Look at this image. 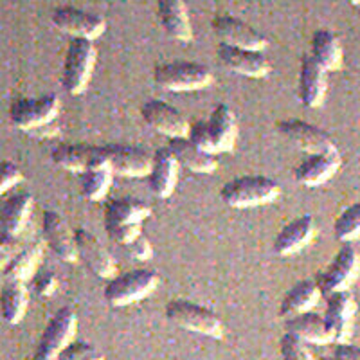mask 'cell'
Masks as SVG:
<instances>
[{"label":"cell","mask_w":360,"mask_h":360,"mask_svg":"<svg viewBox=\"0 0 360 360\" xmlns=\"http://www.w3.org/2000/svg\"><path fill=\"white\" fill-rule=\"evenodd\" d=\"M58 131H60V128L56 127V123H49V124H45V127L41 128H37V130L33 131H29L31 135H34V137H40V139H45V137H53V135H56Z\"/></svg>","instance_id":"7bdbcfd3"},{"label":"cell","mask_w":360,"mask_h":360,"mask_svg":"<svg viewBox=\"0 0 360 360\" xmlns=\"http://www.w3.org/2000/svg\"><path fill=\"white\" fill-rule=\"evenodd\" d=\"M18 249H20V243H18L17 236L0 231V269H4L6 263L13 258V254Z\"/></svg>","instance_id":"60d3db41"},{"label":"cell","mask_w":360,"mask_h":360,"mask_svg":"<svg viewBox=\"0 0 360 360\" xmlns=\"http://www.w3.org/2000/svg\"><path fill=\"white\" fill-rule=\"evenodd\" d=\"M33 209L31 193H17L9 197L0 211V231L11 236H18L25 227L29 214Z\"/></svg>","instance_id":"1f68e13d"},{"label":"cell","mask_w":360,"mask_h":360,"mask_svg":"<svg viewBox=\"0 0 360 360\" xmlns=\"http://www.w3.org/2000/svg\"><path fill=\"white\" fill-rule=\"evenodd\" d=\"M279 352H281L283 360H315V356L308 349V344L288 332L283 333L279 340Z\"/></svg>","instance_id":"e575fe53"},{"label":"cell","mask_w":360,"mask_h":360,"mask_svg":"<svg viewBox=\"0 0 360 360\" xmlns=\"http://www.w3.org/2000/svg\"><path fill=\"white\" fill-rule=\"evenodd\" d=\"M333 359L335 360H360V348L353 346L349 342L337 344L335 352H333Z\"/></svg>","instance_id":"b9f144b4"},{"label":"cell","mask_w":360,"mask_h":360,"mask_svg":"<svg viewBox=\"0 0 360 360\" xmlns=\"http://www.w3.org/2000/svg\"><path fill=\"white\" fill-rule=\"evenodd\" d=\"M24 179L20 168L11 160H0V195H4Z\"/></svg>","instance_id":"f35d334b"},{"label":"cell","mask_w":360,"mask_h":360,"mask_svg":"<svg viewBox=\"0 0 360 360\" xmlns=\"http://www.w3.org/2000/svg\"><path fill=\"white\" fill-rule=\"evenodd\" d=\"M58 114H60V98L56 94L15 99L8 112L9 123L24 131H33L53 123Z\"/></svg>","instance_id":"52a82bcc"},{"label":"cell","mask_w":360,"mask_h":360,"mask_svg":"<svg viewBox=\"0 0 360 360\" xmlns=\"http://www.w3.org/2000/svg\"><path fill=\"white\" fill-rule=\"evenodd\" d=\"M31 283H33V290L40 297H51L58 290V276L53 270H38L31 278Z\"/></svg>","instance_id":"8d00e7d4"},{"label":"cell","mask_w":360,"mask_h":360,"mask_svg":"<svg viewBox=\"0 0 360 360\" xmlns=\"http://www.w3.org/2000/svg\"><path fill=\"white\" fill-rule=\"evenodd\" d=\"M340 164H342V159H340L339 152L311 153L295 166L294 179L301 186L317 188L337 175Z\"/></svg>","instance_id":"44dd1931"},{"label":"cell","mask_w":360,"mask_h":360,"mask_svg":"<svg viewBox=\"0 0 360 360\" xmlns=\"http://www.w3.org/2000/svg\"><path fill=\"white\" fill-rule=\"evenodd\" d=\"M58 360H105L99 349L85 340H70L60 352Z\"/></svg>","instance_id":"d590c367"},{"label":"cell","mask_w":360,"mask_h":360,"mask_svg":"<svg viewBox=\"0 0 360 360\" xmlns=\"http://www.w3.org/2000/svg\"><path fill=\"white\" fill-rule=\"evenodd\" d=\"M166 317L188 332L200 333L214 340H221L225 337V326L220 317L213 310L193 301H186V299L169 301L166 304Z\"/></svg>","instance_id":"5b68a950"},{"label":"cell","mask_w":360,"mask_h":360,"mask_svg":"<svg viewBox=\"0 0 360 360\" xmlns=\"http://www.w3.org/2000/svg\"><path fill=\"white\" fill-rule=\"evenodd\" d=\"M114 172L107 164L92 166L79 173V188H82L83 197L90 202H99L107 197L112 188Z\"/></svg>","instance_id":"d6a6232c"},{"label":"cell","mask_w":360,"mask_h":360,"mask_svg":"<svg viewBox=\"0 0 360 360\" xmlns=\"http://www.w3.org/2000/svg\"><path fill=\"white\" fill-rule=\"evenodd\" d=\"M152 209L139 198H114L105 205V227L124 224H143L150 218Z\"/></svg>","instance_id":"f1b7e54d"},{"label":"cell","mask_w":360,"mask_h":360,"mask_svg":"<svg viewBox=\"0 0 360 360\" xmlns=\"http://www.w3.org/2000/svg\"><path fill=\"white\" fill-rule=\"evenodd\" d=\"M326 70L315 62L310 54L301 58L297 79V98L307 108H319L324 103L328 90Z\"/></svg>","instance_id":"ffe728a7"},{"label":"cell","mask_w":360,"mask_h":360,"mask_svg":"<svg viewBox=\"0 0 360 360\" xmlns=\"http://www.w3.org/2000/svg\"><path fill=\"white\" fill-rule=\"evenodd\" d=\"M176 176H179V164L173 159L168 148H157L152 159V168L146 176L148 188L152 189L155 197L168 198L172 197L176 186Z\"/></svg>","instance_id":"603a6c76"},{"label":"cell","mask_w":360,"mask_h":360,"mask_svg":"<svg viewBox=\"0 0 360 360\" xmlns=\"http://www.w3.org/2000/svg\"><path fill=\"white\" fill-rule=\"evenodd\" d=\"M279 186L265 175H243L225 182L220 198L231 207L249 209L274 202L279 197Z\"/></svg>","instance_id":"3957f363"},{"label":"cell","mask_w":360,"mask_h":360,"mask_svg":"<svg viewBox=\"0 0 360 360\" xmlns=\"http://www.w3.org/2000/svg\"><path fill=\"white\" fill-rule=\"evenodd\" d=\"M159 285V274L150 269H135L114 276L105 285L103 295L112 307H127L148 297Z\"/></svg>","instance_id":"8992f818"},{"label":"cell","mask_w":360,"mask_h":360,"mask_svg":"<svg viewBox=\"0 0 360 360\" xmlns=\"http://www.w3.org/2000/svg\"><path fill=\"white\" fill-rule=\"evenodd\" d=\"M108 238L112 242L119 243V245H127L134 238L139 236L143 233V224H124V225H112V227H105Z\"/></svg>","instance_id":"74e56055"},{"label":"cell","mask_w":360,"mask_h":360,"mask_svg":"<svg viewBox=\"0 0 360 360\" xmlns=\"http://www.w3.org/2000/svg\"><path fill=\"white\" fill-rule=\"evenodd\" d=\"M108 166L114 175L144 179L152 168L153 155L144 148L130 144H107Z\"/></svg>","instance_id":"e0dca14e"},{"label":"cell","mask_w":360,"mask_h":360,"mask_svg":"<svg viewBox=\"0 0 360 360\" xmlns=\"http://www.w3.org/2000/svg\"><path fill=\"white\" fill-rule=\"evenodd\" d=\"M51 20L56 29L70 37L96 40L107 31V20L101 15L83 11L74 6H60L53 11Z\"/></svg>","instance_id":"8fae6325"},{"label":"cell","mask_w":360,"mask_h":360,"mask_svg":"<svg viewBox=\"0 0 360 360\" xmlns=\"http://www.w3.org/2000/svg\"><path fill=\"white\" fill-rule=\"evenodd\" d=\"M321 290L317 283L311 279H303V281L295 283L294 287L283 295L281 304H279V317L288 319L297 314L311 311L321 299Z\"/></svg>","instance_id":"4316f807"},{"label":"cell","mask_w":360,"mask_h":360,"mask_svg":"<svg viewBox=\"0 0 360 360\" xmlns=\"http://www.w3.org/2000/svg\"><path fill=\"white\" fill-rule=\"evenodd\" d=\"M166 148L179 166L193 173H213L218 166L217 155L204 152L188 137H172V139H168Z\"/></svg>","instance_id":"cb8c5ba5"},{"label":"cell","mask_w":360,"mask_h":360,"mask_svg":"<svg viewBox=\"0 0 360 360\" xmlns=\"http://www.w3.org/2000/svg\"><path fill=\"white\" fill-rule=\"evenodd\" d=\"M217 54L218 60L227 69L247 76V78L259 79L265 78L266 74L270 72L269 58L262 51L242 49V47H234V45H227L220 41L217 47Z\"/></svg>","instance_id":"ac0fdd59"},{"label":"cell","mask_w":360,"mask_h":360,"mask_svg":"<svg viewBox=\"0 0 360 360\" xmlns=\"http://www.w3.org/2000/svg\"><path fill=\"white\" fill-rule=\"evenodd\" d=\"M153 82L169 92H193L207 89L213 83V72L197 62H164L153 69Z\"/></svg>","instance_id":"277c9868"},{"label":"cell","mask_w":360,"mask_h":360,"mask_svg":"<svg viewBox=\"0 0 360 360\" xmlns=\"http://www.w3.org/2000/svg\"><path fill=\"white\" fill-rule=\"evenodd\" d=\"M310 56L319 63L326 72L339 70L344 63L342 45L339 37L330 29H317L311 34Z\"/></svg>","instance_id":"83f0119b"},{"label":"cell","mask_w":360,"mask_h":360,"mask_svg":"<svg viewBox=\"0 0 360 360\" xmlns=\"http://www.w3.org/2000/svg\"><path fill=\"white\" fill-rule=\"evenodd\" d=\"M51 160L58 168L67 169V172L82 173L83 169L107 164V144L105 146H96V144H58L51 152Z\"/></svg>","instance_id":"5bb4252c"},{"label":"cell","mask_w":360,"mask_h":360,"mask_svg":"<svg viewBox=\"0 0 360 360\" xmlns=\"http://www.w3.org/2000/svg\"><path fill=\"white\" fill-rule=\"evenodd\" d=\"M276 130L299 146L308 155L311 153H328L337 152V146L330 134L323 130V128L315 127V124L307 123L303 119H281L276 123Z\"/></svg>","instance_id":"30bf717a"},{"label":"cell","mask_w":360,"mask_h":360,"mask_svg":"<svg viewBox=\"0 0 360 360\" xmlns=\"http://www.w3.org/2000/svg\"><path fill=\"white\" fill-rule=\"evenodd\" d=\"M326 311L323 319L326 323L328 332L332 337V342H348L353 332V319L356 314V303L348 290L335 292L326 295Z\"/></svg>","instance_id":"7c38bea8"},{"label":"cell","mask_w":360,"mask_h":360,"mask_svg":"<svg viewBox=\"0 0 360 360\" xmlns=\"http://www.w3.org/2000/svg\"><path fill=\"white\" fill-rule=\"evenodd\" d=\"M78 330L76 311L69 307H62L53 315L45 326L31 360H58V355L70 340H74Z\"/></svg>","instance_id":"9c48e42d"},{"label":"cell","mask_w":360,"mask_h":360,"mask_svg":"<svg viewBox=\"0 0 360 360\" xmlns=\"http://www.w3.org/2000/svg\"><path fill=\"white\" fill-rule=\"evenodd\" d=\"M186 137L211 155L231 153L238 139L236 115L229 105L220 103L207 119H198L189 123Z\"/></svg>","instance_id":"6da1fadb"},{"label":"cell","mask_w":360,"mask_h":360,"mask_svg":"<svg viewBox=\"0 0 360 360\" xmlns=\"http://www.w3.org/2000/svg\"><path fill=\"white\" fill-rule=\"evenodd\" d=\"M315 236V221L310 214L288 221L274 238V252L278 256H294L301 252Z\"/></svg>","instance_id":"7402d4cb"},{"label":"cell","mask_w":360,"mask_h":360,"mask_svg":"<svg viewBox=\"0 0 360 360\" xmlns=\"http://www.w3.org/2000/svg\"><path fill=\"white\" fill-rule=\"evenodd\" d=\"M29 307V294L24 281L6 279L0 288V315L8 324H18L25 317Z\"/></svg>","instance_id":"f546056e"},{"label":"cell","mask_w":360,"mask_h":360,"mask_svg":"<svg viewBox=\"0 0 360 360\" xmlns=\"http://www.w3.org/2000/svg\"><path fill=\"white\" fill-rule=\"evenodd\" d=\"M124 249L128 250V256L137 259V262H146V259H150L153 256L152 243H150V240L143 233L137 238H134L130 243H127Z\"/></svg>","instance_id":"ab89813d"},{"label":"cell","mask_w":360,"mask_h":360,"mask_svg":"<svg viewBox=\"0 0 360 360\" xmlns=\"http://www.w3.org/2000/svg\"><path fill=\"white\" fill-rule=\"evenodd\" d=\"M214 34L220 38L221 44L242 47L250 51H263L266 47V38L247 22L233 17V15H217L211 20Z\"/></svg>","instance_id":"4fadbf2b"},{"label":"cell","mask_w":360,"mask_h":360,"mask_svg":"<svg viewBox=\"0 0 360 360\" xmlns=\"http://www.w3.org/2000/svg\"><path fill=\"white\" fill-rule=\"evenodd\" d=\"M141 115L148 127L160 131L166 137H186L189 130V121L180 114L173 105L162 99H150L141 107Z\"/></svg>","instance_id":"d6986e66"},{"label":"cell","mask_w":360,"mask_h":360,"mask_svg":"<svg viewBox=\"0 0 360 360\" xmlns=\"http://www.w3.org/2000/svg\"><path fill=\"white\" fill-rule=\"evenodd\" d=\"M96 60H98V51L94 40L78 37L70 38L62 67V86L67 94L79 96L85 92L90 76L94 72Z\"/></svg>","instance_id":"7a4b0ae2"},{"label":"cell","mask_w":360,"mask_h":360,"mask_svg":"<svg viewBox=\"0 0 360 360\" xmlns=\"http://www.w3.org/2000/svg\"><path fill=\"white\" fill-rule=\"evenodd\" d=\"M346 2H348V4H352V6H359L360 4V0H346Z\"/></svg>","instance_id":"ee69618b"},{"label":"cell","mask_w":360,"mask_h":360,"mask_svg":"<svg viewBox=\"0 0 360 360\" xmlns=\"http://www.w3.org/2000/svg\"><path fill=\"white\" fill-rule=\"evenodd\" d=\"M285 330L292 333V335L299 337L301 340H304L307 344H315V346L332 344V337H330V332H328L323 315L315 314L314 310L285 319Z\"/></svg>","instance_id":"484cf974"},{"label":"cell","mask_w":360,"mask_h":360,"mask_svg":"<svg viewBox=\"0 0 360 360\" xmlns=\"http://www.w3.org/2000/svg\"><path fill=\"white\" fill-rule=\"evenodd\" d=\"M335 238L342 243H353L360 238V202L349 205L339 214L333 225Z\"/></svg>","instance_id":"836d02e7"},{"label":"cell","mask_w":360,"mask_h":360,"mask_svg":"<svg viewBox=\"0 0 360 360\" xmlns=\"http://www.w3.org/2000/svg\"><path fill=\"white\" fill-rule=\"evenodd\" d=\"M74 242H76L78 258H82V262L92 274L103 279L114 278L115 270H117L114 258L94 234L82 227L74 229Z\"/></svg>","instance_id":"2e32d148"},{"label":"cell","mask_w":360,"mask_h":360,"mask_svg":"<svg viewBox=\"0 0 360 360\" xmlns=\"http://www.w3.org/2000/svg\"><path fill=\"white\" fill-rule=\"evenodd\" d=\"M41 258H44V245L40 242L29 243L20 247L13 258L6 263L2 269L6 279H15V281H29L38 272Z\"/></svg>","instance_id":"4dcf8cb0"},{"label":"cell","mask_w":360,"mask_h":360,"mask_svg":"<svg viewBox=\"0 0 360 360\" xmlns=\"http://www.w3.org/2000/svg\"><path fill=\"white\" fill-rule=\"evenodd\" d=\"M319 360H335V359H333V356H323V359H319Z\"/></svg>","instance_id":"f6af8a7d"},{"label":"cell","mask_w":360,"mask_h":360,"mask_svg":"<svg viewBox=\"0 0 360 360\" xmlns=\"http://www.w3.org/2000/svg\"><path fill=\"white\" fill-rule=\"evenodd\" d=\"M41 233L45 243L56 254L58 258L65 263L78 262V250L74 242V231L67 225L63 217L53 209H45L41 214Z\"/></svg>","instance_id":"9a60e30c"},{"label":"cell","mask_w":360,"mask_h":360,"mask_svg":"<svg viewBox=\"0 0 360 360\" xmlns=\"http://www.w3.org/2000/svg\"><path fill=\"white\" fill-rule=\"evenodd\" d=\"M157 18L169 38L176 41L193 40V27L184 0H157Z\"/></svg>","instance_id":"d4e9b609"},{"label":"cell","mask_w":360,"mask_h":360,"mask_svg":"<svg viewBox=\"0 0 360 360\" xmlns=\"http://www.w3.org/2000/svg\"><path fill=\"white\" fill-rule=\"evenodd\" d=\"M360 274V254L352 243H344L335 254L332 263L323 270L315 283L319 287L321 294L330 295L335 292L348 290Z\"/></svg>","instance_id":"ba28073f"}]
</instances>
